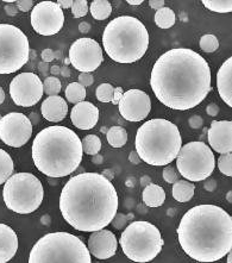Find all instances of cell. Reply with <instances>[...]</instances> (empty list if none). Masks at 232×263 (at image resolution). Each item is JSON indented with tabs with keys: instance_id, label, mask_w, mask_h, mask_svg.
<instances>
[{
	"instance_id": "6da1fadb",
	"label": "cell",
	"mask_w": 232,
	"mask_h": 263,
	"mask_svg": "<svg viewBox=\"0 0 232 263\" xmlns=\"http://www.w3.org/2000/svg\"><path fill=\"white\" fill-rule=\"evenodd\" d=\"M150 86L164 106L187 111L204 102L212 89L210 66L194 50L170 49L155 62Z\"/></svg>"
},
{
	"instance_id": "7a4b0ae2",
	"label": "cell",
	"mask_w": 232,
	"mask_h": 263,
	"mask_svg": "<svg viewBox=\"0 0 232 263\" xmlns=\"http://www.w3.org/2000/svg\"><path fill=\"white\" fill-rule=\"evenodd\" d=\"M60 210L66 222L77 231L95 232L111 224L118 211L114 186L98 173L71 177L60 196Z\"/></svg>"
},
{
	"instance_id": "3957f363",
	"label": "cell",
	"mask_w": 232,
	"mask_h": 263,
	"mask_svg": "<svg viewBox=\"0 0 232 263\" xmlns=\"http://www.w3.org/2000/svg\"><path fill=\"white\" fill-rule=\"evenodd\" d=\"M178 237L183 251L196 261H219L232 249V218L219 206H194L181 219Z\"/></svg>"
},
{
	"instance_id": "277c9868",
	"label": "cell",
	"mask_w": 232,
	"mask_h": 263,
	"mask_svg": "<svg viewBox=\"0 0 232 263\" xmlns=\"http://www.w3.org/2000/svg\"><path fill=\"white\" fill-rule=\"evenodd\" d=\"M79 136L66 126H48L39 131L33 143L35 166L49 177H65L77 169L82 160Z\"/></svg>"
},
{
	"instance_id": "5b68a950",
	"label": "cell",
	"mask_w": 232,
	"mask_h": 263,
	"mask_svg": "<svg viewBox=\"0 0 232 263\" xmlns=\"http://www.w3.org/2000/svg\"><path fill=\"white\" fill-rule=\"evenodd\" d=\"M182 147L180 130L167 119L145 122L136 135V153L151 166H168L177 158Z\"/></svg>"
},
{
	"instance_id": "8992f818",
	"label": "cell",
	"mask_w": 232,
	"mask_h": 263,
	"mask_svg": "<svg viewBox=\"0 0 232 263\" xmlns=\"http://www.w3.org/2000/svg\"><path fill=\"white\" fill-rule=\"evenodd\" d=\"M106 54L118 63H133L144 56L149 47L145 25L132 16H121L106 25L103 35Z\"/></svg>"
},
{
	"instance_id": "52a82bcc",
	"label": "cell",
	"mask_w": 232,
	"mask_h": 263,
	"mask_svg": "<svg viewBox=\"0 0 232 263\" xmlns=\"http://www.w3.org/2000/svg\"><path fill=\"white\" fill-rule=\"evenodd\" d=\"M29 263H92L85 243L69 232L48 233L37 241Z\"/></svg>"
},
{
	"instance_id": "ba28073f",
	"label": "cell",
	"mask_w": 232,
	"mask_h": 263,
	"mask_svg": "<svg viewBox=\"0 0 232 263\" xmlns=\"http://www.w3.org/2000/svg\"><path fill=\"white\" fill-rule=\"evenodd\" d=\"M119 244L127 259L133 262L153 261L163 246L160 230L149 222H132L122 233Z\"/></svg>"
},
{
	"instance_id": "9c48e42d",
	"label": "cell",
	"mask_w": 232,
	"mask_h": 263,
	"mask_svg": "<svg viewBox=\"0 0 232 263\" xmlns=\"http://www.w3.org/2000/svg\"><path fill=\"white\" fill-rule=\"evenodd\" d=\"M2 196L11 211L19 214L33 213L43 201V185L31 173H17L5 182Z\"/></svg>"
},
{
	"instance_id": "30bf717a",
	"label": "cell",
	"mask_w": 232,
	"mask_h": 263,
	"mask_svg": "<svg viewBox=\"0 0 232 263\" xmlns=\"http://www.w3.org/2000/svg\"><path fill=\"white\" fill-rule=\"evenodd\" d=\"M177 168L187 181H204L215 167L212 150L204 142H189L181 147L177 156Z\"/></svg>"
},
{
	"instance_id": "8fae6325",
	"label": "cell",
	"mask_w": 232,
	"mask_h": 263,
	"mask_svg": "<svg viewBox=\"0 0 232 263\" xmlns=\"http://www.w3.org/2000/svg\"><path fill=\"white\" fill-rule=\"evenodd\" d=\"M30 58L26 35L11 24H0V74L19 70Z\"/></svg>"
},
{
	"instance_id": "7c38bea8",
	"label": "cell",
	"mask_w": 232,
	"mask_h": 263,
	"mask_svg": "<svg viewBox=\"0 0 232 263\" xmlns=\"http://www.w3.org/2000/svg\"><path fill=\"white\" fill-rule=\"evenodd\" d=\"M69 62L81 73H90L103 63L104 54L100 44L92 38H79L69 49Z\"/></svg>"
},
{
	"instance_id": "4fadbf2b",
	"label": "cell",
	"mask_w": 232,
	"mask_h": 263,
	"mask_svg": "<svg viewBox=\"0 0 232 263\" xmlns=\"http://www.w3.org/2000/svg\"><path fill=\"white\" fill-rule=\"evenodd\" d=\"M10 95L16 105L31 107L43 95V82L35 73H20L10 84Z\"/></svg>"
},
{
	"instance_id": "5bb4252c",
	"label": "cell",
	"mask_w": 232,
	"mask_h": 263,
	"mask_svg": "<svg viewBox=\"0 0 232 263\" xmlns=\"http://www.w3.org/2000/svg\"><path fill=\"white\" fill-rule=\"evenodd\" d=\"M33 135V124L23 113L12 112L0 118V140L12 148H20Z\"/></svg>"
},
{
	"instance_id": "9a60e30c",
	"label": "cell",
	"mask_w": 232,
	"mask_h": 263,
	"mask_svg": "<svg viewBox=\"0 0 232 263\" xmlns=\"http://www.w3.org/2000/svg\"><path fill=\"white\" fill-rule=\"evenodd\" d=\"M65 15L56 2L42 1L34 6L31 12V25L42 36H54L62 29Z\"/></svg>"
},
{
	"instance_id": "2e32d148",
	"label": "cell",
	"mask_w": 232,
	"mask_h": 263,
	"mask_svg": "<svg viewBox=\"0 0 232 263\" xmlns=\"http://www.w3.org/2000/svg\"><path fill=\"white\" fill-rule=\"evenodd\" d=\"M119 113L129 122H142L151 111L150 97L141 89H130L118 103Z\"/></svg>"
},
{
	"instance_id": "e0dca14e",
	"label": "cell",
	"mask_w": 232,
	"mask_h": 263,
	"mask_svg": "<svg viewBox=\"0 0 232 263\" xmlns=\"http://www.w3.org/2000/svg\"><path fill=\"white\" fill-rule=\"evenodd\" d=\"M118 242L116 236L110 230H99L92 232L89 236L87 249L89 254L99 260H107L113 256L117 251Z\"/></svg>"
},
{
	"instance_id": "ac0fdd59",
	"label": "cell",
	"mask_w": 232,
	"mask_h": 263,
	"mask_svg": "<svg viewBox=\"0 0 232 263\" xmlns=\"http://www.w3.org/2000/svg\"><path fill=\"white\" fill-rule=\"evenodd\" d=\"M210 147L219 154L232 151V123L230 121H213L207 131Z\"/></svg>"
},
{
	"instance_id": "d6986e66",
	"label": "cell",
	"mask_w": 232,
	"mask_h": 263,
	"mask_svg": "<svg viewBox=\"0 0 232 263\" xmlns=\"http://www.w3.org/2000/svg\"><path fill=\"white\" fill-rule=\"evenodd\" d=\"M71 123L80 130H90L98 123L99 110L94 104L89 102L77 103L71 108Z\"/></svg>"
},
{
	"instance_id": "ffe728a7",
	"label": "cell",
	"mask_w": 232,
	"mask_h": 263,
	"mask_svg": "<svg viewBox=\"0 0 232 263\" xmlns=\"http://www.w3.org/2000/svg\"><path fill=\"white\" fill-rule=\"evenodd\" d=\"M42 116L47 119L48 122L57 123V122L63 121L68 113V105L66 100L60 95H53L48 97L47 99L42 103Z\"/></svg>"
},
{
	"instance_id": "44dd1931",
	"label": "cell",
	"mask_w": 232,
	"mask_h": 263,
	"mask_svg": "<svg viewBox=\"0 0 232 263\" xmlns=\"http://www.w3.org/2000/svg\"><path fill=\"white\" fill-rule=\"evenodd\" d=\"M18 236L9 225L0 223V263L13 259L18 250Z\"/></svg>"
},
{
	"instance_id": "7402d4cb",
	"label": "cell",
	"mask_w": 232,
	"mask_h": 263,
	"mask_svg": "<svg viewBox=\"0 0 232 263\" xmlns=\"http://www.w3.org/2000/svg\"><path fill=\"white\" fill-rule=\"evenodd\" d=\"M218 92L224 103L232 106V57L221 65L217 73Z\"/></svg>"
},
{
	"instance_id": "603a6c76",
	"label": "cell",
	"mask_w": 232,
	"mask_h": 263,
	"mask_svg": "<svg viewBox=\"0 0 232 263\" xmlns=\"http://www.w3.org/2000/svg\"><path fill=\"white\" fill-rule=\"evenodd\" d=\"M142 199L148 207H160L166 200V192L163 188L155 183H150L144 187Z\"/></svg>"
},
{
	"instance_id": "cb8c5ba5",
	"label": "cell",
	"mask_w": 232,
	"mask_h": 263,
	"mask_svg": "<svg viewBox=\"0 0 232 263\" xmlns=\"http://www.w3.org/2000/svg\"><path fill=\"white\" fill-rule=\"evenodd\" d=\"M196 186L187 180H178L173 183V196L180 203H187L194 195Z\"/></svg>"
},
{
	"instance_id": "d4e9b609",
	"label": "cell",
	"mask_w": 232,
	"mask_h": 263,
	"mask_svg": "<svg viewBox=\"0 0 232 263\" xmlns=\"http://www.w3.org/2000/svg\"><path fill=\"white\" fill-rule=\"evenodd\" d=\"M107 142L111 147L122 148L127 142V132L122 126H112L106 132Z\"/></svg>"
},
{
	"instance_id": "484cf974",
	"label": "cell",
	"mask_w": 232,
	"mask_h": 263,
	"mask_svg": "<svg viewBox=\"0 0 232 263\" xmlns=\"http://www.w3.org/2000/svg\"><path fill=\"white\" fill-rule=\"evenodd\" d=\"M89 10L94 19L104 20L111 16L112 6L111 2L107 0H93L90 2Z\"/></svg>"
},
{
	"instance_id": "4316f807",
	"label": "cell",
	"mask_w": 232,
	"mask_h": 263,
	"mask_svg": "<svg viewBox=\"0 0 232 263\" xmlns=\"http://www.w3.org/2000/svg\"><path fill=\"white\" fill-rule=\"evenodd\" d=\"M155 23L161 29H169L175 24V13L169 7H162L155 13Z\"/></svg>"
},
{
	"instance_id": "83f0119b",
	"label": "cell",
	"mask_w": 232,
	"mask_h": 263,
	"mask_svg": "<svg viewBox=\"0 0 232 263\" xmlns=\"http://www.w3.org/2000/svg\"><path fill=\"white\" fill-rule=\"evenodd\" d=\"M66 99L71 104H77L84 102L86 98V88L79 82H71L66 87Z\"/></svg>"
},
{
	"instance_id": "f1b7e54d",
	"label": "cell",
	"mask_w": 232,
	"mask_h": 263,
	"mask_svg": "<svg viewBox=\"0 0 232 263\" xmlns=\"http://www.w3.org/2000/svg\"><path fill=\"white\" fill-rule=\"evenodd\" d=\"M13 161L11 156L5 150L0 149V185L9 180L13 173Z\"/></svg>"
},
{
	"instance_id": "f546056e",
	"label": "cell",
	"mask_w": 232,
	"mask_h": 263,
	"mask_svg": "<svg viewBox=\"0 0 232 263\" xmlns=\"http://www.w3.org/2000/svg\"><path fill=\"white\" fill-rule=\"evenodd\" d=\"M82 151L87 155H97L99 154L101 149V140L97 135H87L84 140H81Z\"/></svg>"
},
{
	"instance_id": "4dcf8cb0",
	"label": "cell",
	"mask_w": 232,
	"mask_h": 263,
	"mask_svg": "<svg viewBox=\"0 0 232 263\" xmlns=\"http://www.w3.org/2000/svg\"><path fill=\"white\" fill-rule=\"evenodd\" d=\"M202 4L213 12L228 13L232 11L231 0H202Z\"/></svg>"
},
{
	"instance_id": "1f68e13d",
	"label": "cell",
	"mask_w": 232,
	"mask_h": 263,
	"mask_svg": "<svg viewBox=\"0 0 232 263\" xmlns=\"http://www.w3.org/2000/svg\"><path fill=\"white\" fill-rule=\"evenodd\" d=\"M200 48L205 53H214L219 48V41L214 35H204L200 38Z\"/></svg>"
},
{
	"instance_id": "d6a6232c",
	"label": "cell",
	"mask_w": 232,
	"mask_h": 263,
	"mask_svg": "<svg viewBox=\"0 0 232 263\" xmlns=\"http://www.w3.org/2000/svg\"><path fill=\"white\" fill-rule=\"evenodd\" d=\"M61 91V81L56 76H48L43 82V93L49 97L57 95Z\"/></svg>"
},
{
	"instance_id": "836d02e7",
	"label": "cell",
	"mask_w": 232,
	"mask_h": 263,
	"mask_svg": "<svg viewBox=\"0 0 232 263\" xmlns=\"http://www.w3.org/2000/svg\"><path fill=\"white\" fill-rule=\"evenodd\" d=\"M113 94L114 88L110 84H101L95 91L97 99L100 103H111L112 99H113Z\"/></svg>"
},
{
	"instance_id": "e575fe53",
	"label": "cell",
	"mask_w": 232,
	"mask_h": 263,
	"mask_svg": "<svg viewBox=\"0 0 232 263\" xmlns=\"http://www.w3.org/2000/svg\"><path fill=\"white\" fill-rule=\"evenodd\" d=\"M218 168L226 176L232 175V155L229 154H221L218 158Z\"/></svg>"
},
{
	"instance_id": "d590c367",
	"label": "cell",
	"mask_w": 232,
	"mask_h": 263,
	"mask_svg": "<svg viewBox=\"0 0 232 263\" xmlns=\"http://www.w3.org/2000/svg\"><path fill=\"white\" fill-rule=\"evenodd\" d=\"M71 9L75 18L85 17L89 12V2H87V0H75V1H73Z\"/></svg>"
},
{
	"instance_id": "8d00e7d4",
	"label": "cell",
	"mask_w": 232,
	"mask_h": 263,
	"mask_svg": "<svg viewBox=\"0 0 232 263\" xmlns=\"http://www.w3.org/2000/svg\"><path fill=\"white\" fill-rule=\"evenodd\" d=\"M163 179L164 181L168 183H175L178 180V172L173 168L172 166H167L166 168L163 169Z\"/></svg>"
},
{
	"instance_id": "74e56055",
	"label": "cell",
	"mask_w": 232,
	"mask_h": 263,
	"mask_svg": "<svg viewBox=\"0 0 232 263\" xmlns=\"http://www.w3.org/2000/svg\"><path fill=\"white\" fill-rule=\"evenodd\" d=\"M111 223L114 227V229L123 230L127 225V217L123 213H116V216H114Z\"/></svg>"
},
{
	"instance_id": "f35d334b",
	"label": "cell",
	"mask_w": 232,
	"mask_h": 263,
	"mask_svg": "<svg viewBox=\"0 0 232 263\" xmlns=\"http://www.w3.org/2000/svg\"><path fill=\"white\" fill-rule=\"evenodd\" d=\"M93 82H94V79H93V75L89 73H81L79 75V84L81 86H84L85 88L86 87L92 86Z\"/></svg>"
},
{
	"instance_id": "ab89813d",
	"label": "cell",
	"mask_w": 232,
	"mask_h": 263,
	"mask_svg": "<svg viewBox=\"0 0 232 263\" xmlns=\"http://www.w3.org/2000/svg\"><path fill=\"white\" fill-rule=\"evenodd\" d=\"M17 9L22 12H28L31 9H34V1L33 0H18L17 1Z\"/></svg>"
},
{
	"instance_id": "60d3db41",
	"label": "cell",
	"mask_w": 232,
	"mask_h": 263,
	"mask_svg": "<svg viewBox=\"0 0 232 263\" xmlns=\"http://www.w3.org/2000/svg\"><path fill=\"white\" fill-rule=\"evenodd\" d=\"M189 126L192 127V129H199V127L202 126V124H204V121H202V118L198 115H194L192 116L191 118H189L188 121Z\"/></svg>"
},
{
	"instance_id": "b9f144b4",
	"label": "cell",
	"mask_w": 232,
	"mask_h": 263,
	"mask_svg": "<svg viewBox=\"0 0 232 263\" xmlns=\"http://www.w3.org/2000/svg\"><path fill=\"white\" fill-rule=\"evenodd\" d=\"M54 58H55L54 50L47 48V49H44L43 52H42V60H43V62L49 63V62H52V61H54Z\"/></svg>"
},
{
	"instance_id": "7bdbcfd3",
	"label": "cell",
	"mask_w": 232,
	"mask_h": 263,
	"mask_svg": "<svg viewBox=\"0 0 232 263\" xmlns=\"http://www.w3.org/2000/svg\"><path fill=\"white\" fill-rule=\"evenodd\" d=\"M206 112L207 115L211 117H215L219 113V107H218V105H215V104H210L206 107Z\"/></svg>"
},
{
	"instance_id": "ee69618b",
	"label": "cell",
	"mask_w": 232,
	"mask_h": 263,
	"mask_svg": "<svg viewBox=\"0 0 232 263\" xmlns=\"http://www.w3.org/2000/svg\"><path fill=\"white\" fill-rule=\"evenodd\" d=\"M205 190L209 191V192H213V191L217 188V182H215V180L210 179V177H207L206 181H205Z\"/></svg>"
},
{
	"instance_id": "f6af8a7d",
	"label": "cell",
	"mask_w": 232,
	"mask_h": 263,
	"mask_svg": "<svg viewBox=\"0 0 232 263\" xmlns=\"http://www.w3.org/2000/svg\"><path fill=\"white\" fill-rule=\"evenodd\" d=\"M122 97H123V88L122 87H117V88H114L113 99H112L111 103H113L114 105H118L119 100L122 99Z\"/></svg>"
},
{
	"instance_id": "bcb514c9",
	"label": "cell",
	"mask_w": 232,
	"mask_h": 263,
	"mask_svg": "<svg viewBox=\"0 0 232 263\" xmlns=\"http://www.w3.org/2000/svg\"><path fill=\"white\" fill-rule=\"evenodd\" d=\"M149 6L157 11V10L164 7V1L163 0H150V1H149Z\"/></svg>"
},
{
	"instance_id": "7dc6e473",
	"label": "cell",
	"mask_w": 232,
	"mask_h": 263,
	"mask_svg": "<svg viewBox=\"0 0 232 263\" xmlns=\"http://www.w3.org/2000/svg\"><path fill=\"white\" fill-rule=\"evenodd\" d=\"M5 12H6L9 16H12L13 17V16H16L18 13V9H17V6H15V5L9 4L7 6H5Z\"/></svg>"
},
{
	"instance_id": "c3c4849f",
	"label": "cell",
	"mask_w": 232,
	"mask_h": 263,
	"mask_svg": "<svg viewBox=\"0 0 232 263\" xmlns=\"http://www.w3.org/2000/svg\"><path fill=\"white\" fill-rule=\"evenodd\" d=\"M56 4L61 7V9H69L73 5V0H57Z\"/></svg>"
},
{
	"instance_id": "681fc988",
	"label": "cell",
	"mask_w": 232,
	"mask_h": 263,
	"mask_svg": "<svg viewBox=\"0 0 232 263\" xmlns=\"http://www.w3.org/2000/svg\"><path fill=\"white\" fill-rule=\"evenodd\" d=\"M79 30L81 34H87L90 30V24L87 22H82L79 24Z\"/></svg>"
},
{
	"instance_id": "f907efd6",
	"label": "cell",
	"mask_w": 232,
	"mask_h": 263,
	"mask_svg": "<svg viewBox=\"0 0 232 263\" xmlns=\"http://www.w3.org/2000/svg\"><path fill=\"white\" fill-rule=\"evenodd\" d=\"M129 161L132 162V163H135V164H138L141 162V158H140V156H138V154L136 153V151H131V153H130V155H129Z\"/></svg>"
},
{
	"instance_id": "816d5d0a",
	"label": "cell",
	"mask_w": 232,
	"mask_h": 263,
	"mask_svg": "<svg viewBox=\"0 0 232 263\" xmlns=\"http://www.w3.org/2000/svg\"><path fill=\"white\" fill-rule=\"evenodd\" d=\"M38 69L39 71H41L43 75H47L48 70H49V63H45V62H39L38 63Z\"/></svg>"
},
{
	"instance_id": "f5cc1de1",
	"label": "cell",
	"mask_w": 232,
	"mask_h": 263,
	"mask_svg": "<svg viewBox=\"0 0 232 263\" xmlns=\"http://www.w3.org/2000/svg\"><path fill=\"white\" fill-rule=\"evenodd\" d=\"M60 74L62 76H65V78H69V76H71V69L67 67V66H62V67H61Z\"/></svg>"
},
{
	"instance_id": "db71d44e",
	"label": "cell",
	"mask_w": 232,
	"mask_h": 263,
	"mask_svg": "<svg viewBox=\"0 0 232 263\" xmlns=\"http://www.w3.org/2000/svg\"><path fill=\"white\" fill-rule=\"evenodd\" d=\"M150 183H151V180L148 175H144L142 179H141V185H142L143 187H146V186L150 185Z\"/></svg>"
},
{
	"instance_id": "11a10c76",
	"label": "cell",
	"mask_w": 232,
	"mask_h": 263,
	"mask_svg": "<svg viewBox=\"0 0 232 263\" xmlns=\"http://www.w3.org/2000/svg\"><path fill=\"white\" fill-rule=\"evenodd\" d=\"M29 119H30L31 124H38L39 122V116L37 115V113H31L30 117H28Z\"/></svg>"
},
{
	"instance_id": "9f6ffc18",
	"label": "cell",
	"mask_w": 232,
	"mask_h": 263,
	"mask_svg": "<svg viewBox=\"0 0 232 263\" xmlns=\"http://www.w3.org/2000/svg\"><path fill=\"white\" fill-rule=\"evenodd\" d=\"M60 70H61V67H58V66H53L52 68H50V73L53 74V76H56L60 74Z\"/></svg>"
},
{
	"instance_id": "6f0895ef",
	"label": "cell",
	"mask_w": 232,
	"mask_h": 263,
	"mask_svg": "<svg viewBox=\"0 0 232 263\" xmlns=\"http://www.w3.org/2000/svg\"><path fill=\"white\" fill-rule=\"evenodd\" d=\"M101 175H103L104 177H106V179H107L108 181H111V180L113 179V176H114L113 172H111V171H105V172H104V174H101Z\"/></svg>"
},
{
	"instance_id": "680465c9",
	"label": "cell",
	"mask_w": 232,
	"mask_h": 263,
	"mask_svg": "<svg viewBox=\"0 0 232 263\" xmlns=\"http://www.w3.org/2000/svg\"><path fill=\"white\" fill-rule=\"evenodd\" d=\"M92 162L93 163H97V164L103 163V156L99 155V154H97V155H94V158H92Z\"/></svg>"
},
{
	"instance_id": "91938a15",
	"label": "cell",
	"mask_w": 232,
	"mask_h": 263,
	"mask_svg": "<svg viewBox=\"0 0 232 263\" xmlns=\"http://www.w3.org/2000/svg\"><path fill=\"white\" fill-rule=\"evenodd\" d=\"M143 2V0H127V4L129 5H141Z\"/></svg>"
},
{
	"instance_id": "94428289",
	"label": "cell",
	"mask_w": 232,
	"mask_h": 263,
	"mask_svg": "<svg viewBox=\"0 0 232 263\" xmlns=\"http://www.w3.org/2000/svg\"><path fill=\"white\" fill-rule=\"evenodd\" d=\"M4 100H5V92H4V89L0 87V105L4 103Z\"/></svg>"
},
{
	"instance_id": "6125c7cd",
	"label": "cell",
	"mask_w": 232,
	"mask_h": 263,
	"mask_svg": "<svg viewBox=\"0 0 232 263\" xmlns=\"http://www.w3.org/2000/svg\"><path fill=\"white\" fill-rule=\"evenodd\" d=\"M228 263H232V255H231V251L228 254Z\"/></svg>"
},
{
	"instance_id": "be15d7a7",
	"label": "cell",
	"mask_w": 232,
	"mask_h": 263,
	"mask_svg": "<svg viewBox=\"0 0 232 263\" xmlns=\"http://www.w3.org/2000/svg\"><path fill=\"white\" fill-rule=\"evenodd\" d=\"M231 194H232V192L230 191V192H229V194L226 195V198L229 199V203H231Z\"/></svg>"
},
{
	"instance_id": "e7e4bbea",
	"label": "cell",
	"mask_w": 232,
	"mask_h": 263,
	"mask_svg": "<svg viewBox=\"0 0 232 263\" xmlns=\"http://www.w3.org/2000/svg\"><path fill=\"white\" fill-rule=\"evenodd\" d=\"M69 63H71V62H69V58H66V60H65V66H67V67H68Z\"/></svg>"
},
{
	"instance_id": "03108f58",
	"label": "cell",
	"mask_w": 232,
	"mask_h": 263,
	"mask_svg": "<svg viewBox=\"0 0 232 263\" xmlns=\"http://www.w3.org/2000/svg\"><path fill=\"white\" fill-rule=\"evenodd\" d=\"M94 263H99V262H94Z\"/></svg>"
}]
</instances>
